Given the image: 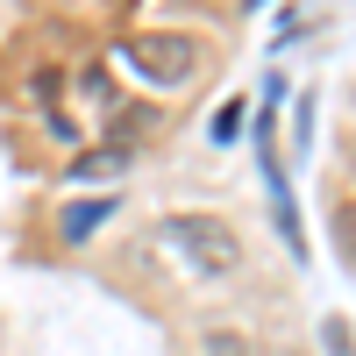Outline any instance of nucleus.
<instances>
[{
  "label": "nucleus",
  "mask_w": 356,
  "mask_h": 356,
  "mask_svg": "<svg viewBox=\"0 0 356 356\" xmlns=\"http://www.w3.org/2000/svg\"><path fill=\"white\" fill-rule=\"evenodd\" d=\"M335 243H342V257L356 264V200H342V207H335Z\"/></svg>",
  "instance_id": "obj_6"
},
{
  "label": "nucleus",
  "mask_w": 356,
  "mask_h": 356,
  "mask_svg": "<svg viewBox=\"0 0 356 356\" xmlns=\"http://www.w3.org/2000/svg\"><path fill=\"white\" fill-rule=\"evenodd\" d=\"M200 349H207V356H257V349H250V335H235V328H207V335H200Z\"/></svg>",
  "instance_id": "obj_5"
},
{
  "label": "nucleus",
  "mask_w": 356,
  "mask_h": 356,
  "mask_svg": "<svg viewBox=\"0 0 356 356\" xmlns=\"http://www.w3.org/2000/svg\"><path fill=\"white\" fill-rule=\"evenodd\" d=\"M157 235H164V250L186 264V271H200V278L243 271V235H235L221 214H171Z\"/></svg>",
  "instance_id": "obj_1"
},
{
  "label": "nucleus",
  "mask_w": 356,
  "mask_h": 356,
  "mask_svg": "<svg viewBox=\"0 0 356 356\" xmlns=\"http://www.w3.org/2000/svg\"><path fill=\"white\" fill-rule=\"evenodd\" d=\"M122 164H129V150L114 143V150H93V157H79V164H72V178H107V171H122Z\"/></svg>",
  "instance_id": "obj_4"
},
{
  "label": "nucleus",
  "mask_w": 356,
  "mask_h": 356,
  "mask_svg": "<svg viewBox=\"0 0 356 356\" xmlns=\"http://www.w3.org/2000/svg\"><path fill=\"white\" fill-rule=\"evenodd\" d=\"M321 342H328L335 356H356V349H349V321H321Z\"/></svg>",
  "instance_id": "obj_7"
},
{
  "label": "nucleus",
  "mask_w": 356,
  "mask_h": 356,
  "mask_svg": "<svg viewBox=\"0 0 356 356\" xmlns=\"http://www.w3.org/2000/svg\"><path fill=\"white\" fill-rule=\"evenodd\" d=\"M107 214H114V200H79V207H65V243H86Z\"/></svg>",
  "instance_id": "obj_3"
},
{
  "label": "nucleus",
  "mask_w": 356,
  "mask_h": 356,
  "mask_svg": "<svg viewBox=\"0 0 356 356\" xmlns=\"http://www.w3.org/2000/svg\"><path fill=\"white\" fill-rule=\"evenodd\" d=\"M122 57H129V72H143L150 86H193L207 50L193 36H171V29H143V36L122 43Z\"/></svg>",
  "instance_id": "obj_2"
}]
</instances>
